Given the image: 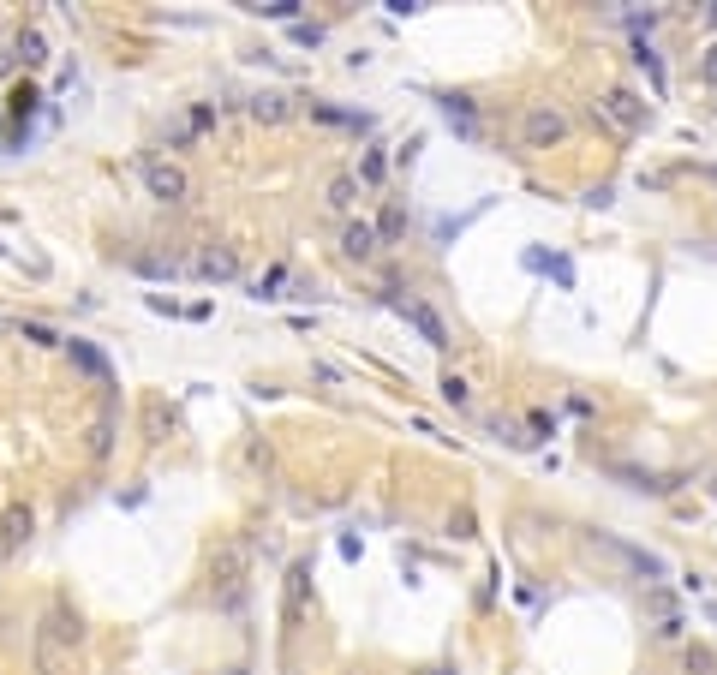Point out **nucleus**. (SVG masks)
<instances>
[{"label": "nucleus", "instance_id": "f257e3e1", "mask_svg": "<svg viewBox=\"0 0 717 675\" xmlns=\"http://www.w3.org/2000/svg\"><path fill=\"white\" fill-rule=\"evenodd\" d=\"M520 138L532 144V150H550V144L568 138V114H562L556 102H532V108L520 114Z\"/></svg>", "mask_w": 717, "mask_h": 675}, {"label": "nucleus", "instance_id": "f03ea898", "mask_svg": "<svg viewBox=\"0 0 717 675\" xmlns=\"http://www.w3.org/2000/svg\"><path fill=\"white\" fill-rule=\"evenodd\" d=\"M144 185H150V198H161V203H185V198H192V174H185L179 161H168V156L144 161Z\"/></svg>", "mask_w": 717, "mask_h": 675}, {"label": "nucleus", "instance_id": "7ed1b4c3", "mask_svg": "<svg viewBox=\"0 0 717 675\" xmlns=\"http://www.w3.org/2000/svg\"><path fill=\"white\" fill-rule=\"evenodd\" d=\"M598 114L610 119L616 132H639V126L652 119V108H646L634 90H604V96H598Z\"/></svg>", "mask_w": 717, "mask_h": 675}, {"label": "nucleus", "instance_id": "20e7f679", "mask_svg": "<svg viewBox=\"0 0 717 675\" xmlns=\"http://www.w3.org/2000/svg\"><path fill=\"white\" fill-rule=\"evenodd\" d=\"M395 311H400V317H407V323L418 329V341H424V347H449V323H442L437 311L424 305V299H400Z\"/></svg>", "mask_w": 717, "mask_h": 675}, {"label": "nucleus", "instance_id": "39448f33", "mask_svg": "<svg viewBox=\"0 0 717 675\" xmlns=\"http://www.w3.org/2000/svg\"><path fill=\"white\" fill-rule=\"evenodd\" d=\"M377 227H371V221H347V227H341V251H347V258L353 263H371L377 258Z\"/></svg>", "mask_w": 717, "mask_h": 675}, {"label": "nucleus", "instance_id": "423d86ee", "mask_svg": "<svg viewBox=\"0 0 717 675\" xmlns=\"http://www.w3.org/2000/svg\"><path fill=\"white\" fill-rule=\"evenodd\" d=\"M210 574H216V586L227 592V604H239V574H245V544H227V550L216 556V568H210Z\"/></svg>", "mask_w": 717, "mask_h": 675}, {"label": "nucleus", "instance_id": "0eeeda50", "mask_svg": "<svg viewBox=\"0 0 717 675\" xmlns=\"http://www.w3.org/2000/svg\"><path fill=\"white\" fill-rule=\"evenodd\" d=\"M251 299H263V305H276V299H293V269H287V263H269V269L251 281Z\"/></svg>", "mask_w": 717, "mask_h": 675}, {"label": "nucleus", "instance_id": "6e6552de", "mask_svg": "<svg viewBox=\"0 0 717 675\" xmlns=\"http://www.w3.org/2000/svg\"><path fill=\"white\" fill-rule=\"evenodd\" d=\"M192 269H198L203 281H234V276H239V251H234V245H221V251L210 245V251H203Z\"/></svg>", "mask_w": 717, "mask_h": 675}, {"label": "nucleus", "instance_id": "1a4fd4ad", "mask_svg": "<svg viewBox=\"0 0 717 675\" xmlns=\"http://www.w3.org/2000/svg\"><path fill=\"white\" fill-rule=\"evenodd\" d=\"M19 60H24V66H48V42H42V30H24V37H19Z\"/></svg>", "mask_w": 717, "mask_h": 675}, {"label": "nucleus", "instance_id": "9d476101", "mask_svg": "<svg viewBox=\"0 0 717 675\" xmlns=\"http://www.w3.org/2000/svg\"><path fill=\"white\" fill-rule=\"evenodd\" d=\"M251 114H258V119H281V114H287V96H276V90H269V96H251Z\"/></svg>", "mask_w": 717, "mask_h": 675}, {"label": "nucleus", "instance_id": "9b49d317", "mask_svg": "<svg viewBox=\"0 0 717 675\" xmlns=\"http://www.w3.org/2000/svg\"><path fill=\"white\" fill-rule=\"evenodd\" d=\"M634 60H639V66H646V72H652V90H657V96H663V66H657V54H652V48H646V42H634Z\"/></svg>", "mask_w": 717, "mask_h": 675}, {"label": "nucleus", "instance_id": "f8f14e48", "mask_svg": "<svg viewBox=\"0 0 717 675\" xmlns=\"http://www.w3.org/2000/svg\"><path fill=\"white\" fill-rule=\"evenodd\" d=\"M353 179H335V185H329V210H341V216H347V210H353Z\"/></svg>", "mask_w": 717, "mask_h": 675}, {"label": "nucleus", "instance_id": "ddd939ff", "mask_svg": "<svg viewBox=\"0 0 717 675\" xmlns=\"http://www.w3.org/2000/svg\"><path fill=\"white\" fill-rule=\"evenodd\" d=\"M442 400H449V407H466V400H473L466 377H442Z\"/></svg>", "mask_w": 717, "mask_h": 675}, {"label": "nucleus", "instance_id": "4468645a", "mask_svg": "<svg viewBox=\"0 0 717 675\" xmlns=\"http://www.w3.org/2000/svg\"><path fill=\"white\" fill-rule=\"evenodd\" d=\"M19 538H30V514L12 508V514H6V544H19Z\"/></svg>", "mask_w": 717, "mask_h": 675}, {"label": "nucleus", "instance_id": "2eb2a0df", "mask_svg": "<svg viewBox=\"0 0 717 675\" xmlns=\"http://www.w3.org/2000/svg\"><path fill=\"white\" fill-rule=\"evenodd\" d=\"M72 358H78L84 371H96V377H102V371H108V365H102V353H90V347H84V341H72Z\"/></svg>", "mask_w": 717, "mask_h": 675}, {"label": "nucleus", "instance_id": "dca6fc26", "mask_svg": "<svg viewBox=\"0 0 717 675\" xmlns=\"http://www.w3.org/2000/svg\"><path fill=\"white\" fill-rule=\"evenodd\" d=\"M358 179H365V185H377V179H383V156H377V150L365 156V168H358Z\"/></svg>", "mask_w": 717, "mask_h": 675}, {"label": "nucleus", "instance_id": "f3484780", "mask_svg": "<svg viewBox=\"0 0 717 675\" xmlns=\"http://www.w3.org/2000/svg\"><path fill=\"white\" fill-rule=\"evenodd\" d=\"M263 12H269V19H299V6H293V0H269Z\"/></svg>", "mask_w": 717, "mask_h": 675}, {"label": "nucleus", "instance_id": "a211bd4d", "mask_svg": "<svg viewBox=\"0 0 717 675\" xmlns=\"http://www.w3.org/2000/svg\"><path fill=\"white\" fill-rule=\"evenodd\" d=\"M37 108V90H12V114H30Z\"/></svg>", "mask_w": 717, "mask_h": 675}, {"label": "nucleus", "instance_id": "6ab92c4d", "mask_svg": "<svg viewBox=\"0 0 717 675\" xmlns=\"http://www.w3.org/2000/svg\"><path fill=\"white\" fill-rule=\"evenodd\" d=\"M705 78H717V42H712V54H705Z\"/></svg>", "mask_w": 717, "mask_h": 675}, {"label": "nucleus", "instance_id": "aec40b11", "mask_svg": "<svg viewBox=\"0 0 717 675\" xmlns=\"http://www.w3.org/2000/svg\"><path fill=\"white\" fill-rule=\"evenodd\" d=\"M705 19H712V24H717V0H712V6H705Z\"/></svg>", "mask_w": 717, "mask_h": 675}]
</instances>
